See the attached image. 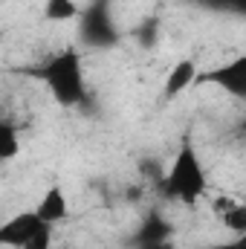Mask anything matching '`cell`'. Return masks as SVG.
Instances as JSON below:
<instances>
[{
  "label": "cell",
  "mask_w": 246,
  "mask_h": 249,
  "mask_svg": "<svg viewBox=\"0 0 246 249\" xmlns=\"http://www.w3.org/2000/svg\"><path fill=\"white\" fill-rule=\"evenodd\" d=\"M32 212H35V217L41 223L58 226V223H64L70 217V197H67V191L61 186H50L41 194V200H38V206Z\"/></svg>",
  "instance_id": "3957f363"
},
{
  "label": "cell",
  "mask_w": 246,
  "mask_h": 249,
  "mask_svg": "<svg viewBox=\"0 0 246 249\" xmlns=\"http://www.w3.org/2000/svg\"><path fill=\"white\" fill-rule=\"evenodd\" d=\"M55 238V226H50V223H38V229L26 238V244L20 249H53V241Z\"/></svg>",
  "instance_id": "9c48e42d"
},
{
  "label": "cell",
  "mask_w": 246,
  "mask_h": 249,
  "mask_svg": "<svg viewBox=\"0 0 246 249\" xmlns=\"http://www.w3.org/2000/svg\"><path fill=\"white\" fill-rule=\"evenodd\" d=\"M78 0H44V20L50 23H67L78 18Z\"/></svg>",
  "instance_id": "8992f818"
},
{
  "label": "cell",
  "mask_w": 246,
  "mask_h": 249,
  "mask_svg": "<svg viewBox=\"0 0 246 249\" xmlns=\"http://www.w3.org/2000/svg\"><path fill=\"white\" fill-rule=\"evenodd\" d=\"M217 220L223 223V229H226V232H232V235H244V232H246V206H244V203H238L235 209L223 212Z\"/></svg>",
  "instance_id": "ba28073f"
},
{
  "label": "cell",
  "mask_w": 246,
  "mask_h": 249,
  "mask_svg": "<svg viewBox=\"0 0 246 249\" xmlns=\"http://www.w3.org/2000/svg\"><path fill=\"white\" fill-rule=\"evenodd\" d=\"M38 217H35V212H20V214H15V217H9L6 223H0V247H15L20 249L26 244V238L38 229Z\"/></svg>",
  "instance_id": "5b68a950"
},
{
  "label": "cell",
  "mask_w": 246,
  "mask_h": 249,
  "mask_svg": "<svg viewBox=\"0 0 246 249\" xmlns=\"http://www.w3.org/2000/svg\"><path fill=\"white\" fill-rule=\"evenodd\" d=\"M18 151H20V136H18L15 124H9V122L0 119V162L15 160Z\"/></svg>",
  "instance_id": "52a82bcc"
},
{
  "label": "cell",
  "mask_w": 246,
  "mask_h": 249,
  "mask_svg": "<svg viewBox=\"0 0 246 249\" xmlns=\"http://www.w3.org/2000/svg\"><path fill=\"white\" fill-rule=\"evenodd\" d=\"M145 249H177V244H171V241H157V244H148Z\"/></svg>",
  "instance_id": "8fae6325"
},
{
  "label": "cell",
  "mask_w": 246,
  "mask_h": 249,
  "mask_svg": "<svg viewBox=\"0 0 246 249\" xmlns=\"http://www.w3.org/2000/svg\"><path fill=\"white\" fill-rule=\"evenodd\" d=\"M44 81L61 105H75L84 96V67L75 50L58 53L44 70Z\"/></svg>",
  "instance_id": "7a4b0ae2"
},
{
  "label": "cell",
  "mask_w": 246,
  "mask_h": 249,
  "mask_svg": "<svg viewBox=\"0 0 246 249\" xmlns=\"http://www.w3.org/2000/svg\"><path fill=\"white\" fill-rule=\"evenodd\" d=\"M165 191L180 200L185 206H194L206 197L209 191V174L203 168V160L197 154L194 145H180V151L174 154L168 171H165Z\"/></svg>",
  "instance_id": "6da1fadb"
},
{
  "label": "cell",
  "mask_w": 246,
  "mask_h": 249,
  "mask_svg": "<svg viewBox=\"0 0 246 249\" xmlns=\"http://www.w3.org/2000/svg\"><path fill=\"white\" fill-rule=\"evenodd\" d=\"M197 75H200V67H197L194 58H180V61H174L171 70L165 72V78H162V96H165V99L183 96L185 90L197 81Z\"/></svg>",
  "instance_id": "277c9868"
},
{
  "label": "cell",
  "mask_w": 246,
  "mask_h": 249,
  "mask_svg": "<svg viewBox=\"0 0 246 249\" xmlns=\"http://www.w3.org/2000/svg\"><path fill=\"white\" fill-rule=\"evenodd\" d=\"M238 203H241V197H235V194H229V191H220V194H211V200H209V209H211V214H214V217H220L223 212L235 209Z\"/></svg>",
  "instance_id": "30bf717a"
}]
</instances>
